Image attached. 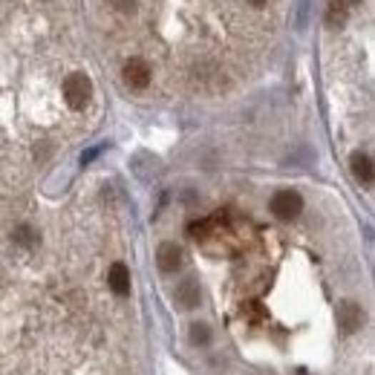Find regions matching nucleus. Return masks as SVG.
Wrapping results in <instances>:
<instances>
[{"label":"nucleus","instance_id":"nucleus-3","mask_svg":"<svg viewBox=\"0 0 375 375\" xmlns=\"http://www.w3.org/2000/svg\"><path fill=\"white\" fill-rule=\"evenodd\" d=\"M150 66L141 61V58H133V61H127L124 64V81L133 87V90H144L147 84H150Z\"/></svg>","mask_w":375,"mask_h":375},{"label":"nucleus","instance_id":"nucleus-4","mask_svg":"<svg viewBox=\"0 0 375 375\" xmlns=\"http://www.w3.org/2000/svg\"><path fill=\"white\" fill-rule=\"evenodd\" d=\"M107 283H110L113 294L127 297V294H130V269H127L124 263H113L110 271H107Z\"/></svg>","mask_w":375,"mask_h":375},{"label":"nucleus","instance_id":"nucleus-7","mask_svg":"<svg viewBox=\"0 0 375 375\" xmlns=\"http://www.w3.org/2000/svg\"><path fill=\"white\" fill-rule=\"evenodd\" d=\"M326 21H329L332 26L344 24V21H346V9H344V4H338V0H332V4H329V15H326Z\"/></svg>","mask_w":375,"mask_h":375},{"label":"nucleus","instance_id":"nucleus-2","mask_svg":"<svg viewBox=\"0 0 375 375\" xmlns=\"http://www.w3.org/2000/svg\"><path fill=\"white\" fill-rule=\"evenodd\" d=\"M300 211H304V199H300L297 191H277L271 196V214L277 219H291L297 216Z\"/></svg>","mask_w":375,"mask_h":375},{"label":"nucleus","instance_id":"nucleus-10","mask_svg":"<svg viewBox=\"0 0 375 375\" xmlns=\"http://www.w3.org/2000/svg\"><path fill=\"white\" fill-rule=\"evenodd\" d=\"M349 4H361V0H349Z\"/></svg>","mask_w":375,"mask_h":375},{"label":"nucleus","instance_id":"nucleus-6","mask_svg":"<svg viewBox=\"0 0 375 375\" xmlns=\"http://www.w3.org/2000/svg\"><path fill=\"white\" fill-rule=\"evenodd\" d=\"M349 168H352V176L358 182H364V185L372 182V159H369V154H352Z\"/></svg>","mask_w":375,"mask_h":375},{"label":"nucleus","instance_id":"nucleus-9","mask_svg":"<svg viewBox=\"0 0 375 375\" xmlns=\"http://www.w3.org/2000/svg\"><path fill=\"white\" fill-rule=\"evenodd\" d=\"M249 4H254V6H263V4H269V0H249Z\"/></svg>","mask_w":375,"mask_h":375},{"label":"nucleus","instance_id":"nucleus-5","mask_svg":"<svg viewBox=\"0 0 375 375\" xmlns=\"http://www.w3.org/2000/svg\"><path fill=\"white\" fill-rule=\"evenodd\" d=\"M156 263H159V269H162L165 274H174V271L182 266V251H179L174 243H165V246H159V251H156Z\"/></svg>","mask_w":375,"mask_h":375},{"label":"nucleus","instance_id":"nucleus-8","mask_svg":"<svg viewBox=\"0 0 375 375\" xmlns=\"http://www.w3.org/2000/svg\"><path fill=\"white\" fill-rule=\"evenodd\" d=\"M133 4H136V0H113V6L121 9V12H133Z\"/></svg>","mask_w":375,"mask_h":375},{"label":"nucleus","instance_id":"nucleus-1","mask_svg":"<svg viewBox=\"0 0 375 375\" xmlns=\"http://www.w3.org/2000/svg\"><path fill=\"white\" fill-rule=\"evenodd\" d=\"M90 96H93V84H90L87 75L72 72L69 79L64 81V99H66L69 110H84L87 101H90Z\"/></svg>","mask_w":375,"mask_h":375}]
</instances>
